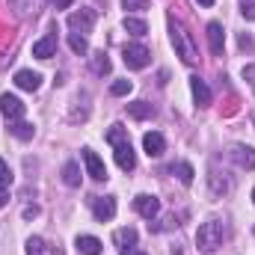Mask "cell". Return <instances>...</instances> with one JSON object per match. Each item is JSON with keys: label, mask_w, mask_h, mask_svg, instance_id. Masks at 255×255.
I'll return each mask as SVG.
<instances>
[{"label": "cell", "mask_w": 255, "mask_h": 255, "mask_svg": "<svg viewBox=\"0 0 255 255\" xmlns=\"http://www.w3.org/2000/svg\"><path fill=\"white\" fill-rule=\"evenodd\" d=\"M169 36H172V45H175V54L184 60L187 65H193L199 60V48H196V42H193V36L187 33V27L181 24V21H175V18H169Z\"/></svg>", "instance_id": "obj_1"}, {"label": "cell", "mask_w": 255, "mask_h": 255, "mask_svg": "<svg viewBox=\"0 0 255 255\" xmlns=\"http://www.w3.org/2000/svg\"><path fill=\"white\" fill-rule=\"evenodd\" d=\"M223 238H226L223 223L211 220V223H202V226H199V232H196V247H199L202 253H214L217 247H223Z\"/></svg>", "instance_id": "obj_2"}, {"label": "cell", "mask_w": 255, "mask_h": 255, "mask_svg": "<svg viewBox=\"0 0 255 255\" xmlns=\"http://www.w3.org/2000/svg\"><path fill=\"white\" fill-rule=\"evenodd\" d=\"M122 60H125V65L130 71H139V68H145V65L151 63V54H148L145 45H125Z\"/></svg>", "instance_id": "obj_3"}, {"label": "cell", "mask_w": 255, "mask_h": 255, "mask_svg": "<svg viewBox=\"0 0 255 255\" xmlns=\"http://www.w3.org/2000/svg\"><path fill=\"white\" fill-rule=\"evenodd\" d=\"M133 211H136L139 217H145V220H154V217L160 214V199H157V196H148V193H139V196L133 199Z\"/></svg>", "instance_id": "obj_4"}, {"label": "cell", "mask_w": 255, "mask_h": 255, "mask_svg": "<svg viewBox=\"0 0 255 255\" xmlns=\"http://www.w3.org/2000/svg\"><path fill=\"white\" fill-rule=\"evenodd\" d=\"M92 214H95V220L110 223L116 217V199L113 196H95L92 199Z\"/></svg>", "instance_id": "obj_5"}, {"label": "cell", "mask_w": 255, "mask_h": 255, "mask_svg": "<svg viewBox=\"0 0 255 255\" xmlns=\"http://www.w3.org/2000/svg\"><path fill=\"white\" fill-rule=\"evenodd\" d=\"M68 27L74 33H89L95 27V9H80V12H71L68 15Z\"/></svg>", "instance_id": "obj_6"}, {"label": "cell", "mask_w": 255, "mask_h": 255, "mask_svg": "<svg viewBox=\"0 0 255 255\" xmlns=\"http://www.w3.org/2000/svg\"><path fill=\"white\" fill-rule=\"evenodd\" d=\"M24 110H27V107H24V101H21V98H15V95H9V92L0 98V113H3L9 122H21Z\"/></svg>", "instance_id": "obj_7"}, {"label": "cell", "mask_w": 255, "mask_h": 255, "mask_svg": "<svg viewBox=\"0 0 255 255\" xmlns=\"http://www.w3.org/2000/svg\"><path fill=\"white\" fill-rule=\"evenodd\" d=\"M83 163H86V172H89L95 181H107V166H104V160H101L92 148H83Z\"/></svg>", "instance_id": "obj_8"}, {"label": "cell", "mask_w": 255, "mask_h": 255, "mask_svg": "<svg viewBox=\"0 0 255 255\" xmlns=\"http://www.w3.org/2000/svg\"><path fill=\"white\" fill-rule=\"evenodd\" d=\"M208 45H211V54H223V48H226V33H223V24L220 21H211L208 24Z\"/></svg>", "instance_id": "obj_9"}, {"label": "cell", "mask_w": 255, "mask_h": 255, "mask_svg": "<svg viewBox=\"0 0 255 255\" xmlns=\"http://www.w3.org/2000/svg\"><path fill=\"white\" fill-rule=\"evenodd\" d=\"M15 86L24 89V92H36V89L42 86V74H39V71H27V68H21V71L15 74Z\"/></svg>", "instance_id": "obj_10"}, {"label": "cell", "mask_w": 255, "mask_h": 255, "mask_svg": "<svg viewBox=\"0 0 255 255\" xmlns=\"http://www.w3.org/2000/svg\"><path fill=\"white\" fill-rule=\"evenodd\" d=\"M113 148H116V163H119V169L130 172V169L136 166V154H133V148H130V139H128V142H119V145H113Z\"/></svg>", "instance_id": "obj_11"}, {"label": "cell", "mask_w": 255, "mask_h": 255, "mask_svg": "<svg viewBox=\"0 0 255 255\" xmlns=\"http://www.w3.org/2000/svg\"><path fill=\"white\" fill-rule=\"evenodd\" d=\"M142 148H145V154H148V157H160V154L166 151V139H163L157 130H151V133H145V136H142Z\"/></svg>", "instance_id": "obj_12"}, {"label": "cell", "mask_w": 255, "mask_h": 255, "mask_svg": "<svg viewBox=\"0 0 255 255\" xmlns=\"http://www.w3.org/2000/svg\"><path fill=\"white\" fill-rule=\"evenodd\" d=\"M54 54H57V36L54 33H48L45 39H39L33 45V57H39V60H51Z\"/></svg>", "instance_id": "obj_13"}, {"label": "cell", "mask_w": 255, "mask_h": 255, "mask_svg": "<svg viewBox=\"0 0 255 255\" xmlns=\"http://www.w3.org/2000/svg\"><path fill=\"white\" fill-rule=\"evenodd\" d=\"M74 247H77L80 255H101L104 253V244H101L98 238H92V235H80V238L74 241Z\"/></svg>", "instance_id": "obj_14"}, {"label": "cell", "mask_w": 255, "mask_h": 255, "mask_svg": "<svg viewBox=\"0 0 255 255\" xmlns=\"http://www.w3.org/2000/svg\"><path fill=\"white\" fill-rule=\"evenodd\" d=\"M190 92H193V101L199 107H208L211 104V89H208V83L202 77H190Z\"/></svg>", "instance_id": "obj_15"}, {"label": "cell", "mask_w": 255, "mask_h": 255, "mask_svg": "<svg viewBox=\"0 0 255 255\" xmlns=\"http://www.w3.org/2000/svg\"><path fill=\"white\" fill-rule=\"evenodd\" d=\"M232 157L241 169H255V148H250V145H235Z\"/></svg>", "instance_id": "obj_16"}, {"label": "cell", "mask_w": 255, "mask_h": 255, "mask_svg": "<svg viewBox=\"0 0 255 255\" xmlns=\"http://www.w3.org/2000/svg\"><path fill=\"white\" fill-rule=\"evenodd\" d=\"M128 113L142 122V119H151V116H154V107H151L148 101H133V104H128Z\"/></svg>", "instance_id": "obj_17"}, {"label": "cell", "mask_w": 255, "mask_h": 255, "mask_svg": "<svg viewBox=\"0 0 255 255\" xmlns=\"http://www.w3.org/2000/svg\"><path fill=\"white\" fill-rule=\"evenodd\" d=\"M63 181L68 187H80V166H77L74 160H68L63 166Z\"/></svg>", "instance_id": "obj_18"}, {"label": "cell", "mask_w": 255, "mask_h": 255, "mask_svg": "<svg viewBox=\"0 0 255 255\" xmlns=\"http://www.w3.org/2000/svg\"><path fill=\"white\" fill-rule=\"evenodd\" d=\"M27 255H60V253H54L42 238H30L27 241Z\"/></svg>", "instance_id": "obj_19"}, {"label": "cell", "mask_w": 255, "mask_h": 255, "mask_svg": "<svg viewBox=\"0 0 255 255\" xmlns=\"http://www.w3.org/2000/svg\"><path fill=\"white\" fill-rule=\"evenodd\" d=\"M92 71L95 74H110V60H107L104 51H95L92 54Z\"/></svg>", "instance_id": "obj_20"}, {"label": "cell", "mask_w": 255, "mask_h": 255, "mask_svg": "<svg viewBox=\"0 0 255 255\" xmlns=\"http://www.w3.org/2000/svg\"><path fill=\"white\" fill-rule=\"evenodd\" d=\"M125 30L130 36H145L148 33V24L142 18H125Z\"/></svg>", "instance_id": "obj_21"}, {"label": "cell", "mask_w": 255, "mask_h": 255, "mask_svg": "<svg viewBox=\"0 0 255 255\" xmlns=\"http://www.w3.org/2000/svg\"><path fill=\"white\" fill-rule=\"evenodd\" d=\"M172 172L178 175V181H181V184H193V175H196V172H193L190 163H184V160H181L178 166H172Z\"/></svg>", "instance_id": "obj_22"}, {"label": "cell", "mask_w": 255, "mask_h": 255, "mask_svg": "<svg viewBox=\"0 0 255 255\" xmlns=\"http://www.w3.org/2000/svg\"><path fill=\"white\" fill-rule=\"evenodd\" d=\"M9 130H12V136H18V139H33V133H36V128L27 125V122H15Z\"/></svg>", "instance_id": "obj_23"}, {"label": "cell", "mask_w": 255, "mask_h": 255, "mask_svg": "<svg viewBox=\"0 0 255 255\" xmlns=\"http://www.w3.org/2000/svg\"><path fill=\"white\" fill-rule=\"evenodd\" d=\"M107 142H110V145H119V142H128V128H122V125H113L110 130H107Z\"/></svg>", "instance_id": "obj_24"}, {"label": "cell", "mask_w": 255, "mask_h": 255, "mask_svg": "<svg viewBox=\"0 0 255 255\" xmlns=\"http://www.w3.org/2000/svg\"><path fill=\"white\" fill-rule=\"evenodd\" d=\"M68 48H71L74 54H86V51H89V42H86L80 33H71V36H68Z\"/></svg>", "instance_id": "obj_25"}, {"label": "cell", "mask_w": 255, "mask_h": 255, "mask_svg": "<svg viewBox=\"0 0 255 255\" xmlns=\"http://www.w3.org/2000/svg\"><path fill=\"white\" fill-rule=\"evenodd\" d=\"M116 244L119 247H133L136 244V229H119L116 232Z\"/></svg>", "instance_id": "obj_26"}, {"label": "cell", "mask_w": 255, "mask_h": 255, "mask_svg": "<svg viewBox=\"0 0 255 255\" xmlns=\"http://www.w3.org/2000/svg\"><path fill=\"white\" fill-rule=\"evenodd\" d=\"M130 89H133V83H130V80H116V83L110 86V92H113V95H128Z\"/></svg>", "instance_id": "obj_27"}, {"label": "cell", "mask_w": 255, "mask_h": 255, "mask_svg": "<svg viewBox=\"0 0 255 255\" xmlns=\"http://www.w3.org/2000/svg\"><path fill=\"white\" fill-rule=\"evenodd\" d=\"M12 184V169L6 160H0V187H9Z\"/></svg>", "instance_id": "obj_28"}, {"label": "cell", "mask_w": 255, "mask_h": 255, "mask_svg": "<svg viewBox=\"0 0 255 255\" xmlns=\"http://www.w3.org/2000/svg\"><path fill=\"white\" fill-rule=\"evenodd\" d=\"M122 6L130 12H142V9H148V0H122Z\"/></svg>", "instance_id": "obj_29"}, {"label": "cell", "mask_w": 255, "mask_h": 255, "mask_svg": "<svg viewBox=\"0 0 255 255\" xmlns=\"http://www.w3.org/2000/svg\"><path fill=\"white\" fill-rule=\"evenodd\" d=\"M244 80L250 86H255V65H244Z\"/></svg>", "instance_id": "obj_30"}, {"label": "cell", "mask_w": 255, "mask_h": 255, "mask_svg": "<svg viewBox=\"0 0 255 255\" xmlns=\"http://www.w3.org/2000/svg\"><path fill=\"white\" fill-rule=\"evenodd\" d=\"M241 15H244V18H250V21H255V3H244Z\"/></svg>", "instance_id": "obj_31"}, {"label": "cell", "mask_w": 255, "mask_h": 255, "mask_svg": "<svg viewBox=\"0 0 255 255\" xmlns=\"http://www.w3.org/2000/svg\"><path fill=\"white\" fill-rule=\"evenodd\" d=\"M48 3H51V6H57V9H68L74 0H48Z\"/></svg>", "instance_id": "obj_32"}, {"label": "cell", "mask_w": 255, "mask_h": 255, "mask_svg": "<svg viewBox=\"0 0 255 255\" xmlns=\"http://www.w3.org/2000/svg\"><path fill=\"white\" fill-rule=\"evenodd\" d=\"M9 205V193H6V187H0V208H6Z\"/></svg>", "instance_id": "obj_33"}, {"label": "cell", "mask_w": 255, "mask_h": 255, "mask_svg": "<svg viewBox=\"0 0 255 255\" xmlns=\"http://www.w3.org/2000/svg\"><path fill=\"white\" fill-rule=\"evenodd\" d=\"M122 255H145V253H142V250H136V247H125Z\"/></svg>", "instance_id": "obj_34"}, {"label": "cell", "mask_w": 255, "mask_h": 255, "mask_svg": "<svg viewBox=\"0 0 255 255\" xmlns=\"http://www.w3.org/2000/svg\"><path fill=\"white\" fill-rule=\"evenodd\" d=\"M241 48H253V39L250 36H241Z\"/></svg>", "instance_id": "obj_35"}, {"label": "cell", "mask_w": 255, "mask_h": 255, "mask_svg": "<svg viewBox=\"0 0 255 255\" xmlns=\"http://www.w3.org/2000/svg\"><path fill=\"white\" fill-rule=\"evenodd\" d=\"M36 214H39V208H36V205H33V208H24V217H36Z\"/></svg>", "instance_id": "obj_36"}, {"label": "cell", "mask_w": 255, "mask_h": 255, "mask_svg": "<svg viewBox=\"0 0 255 255\" xmlns=\"http://www.w3.org/2000/svg\"><path fill=\"white\" fill-rule=\"evenodd\" d=\"M199 3H202V6H214V0H199Z\"/></svg>", "instance_id": "obj_37"}, {"label": "cell", "mask_w": 255, "mask_h": 255, "mask_svg": "<svg viewBox=\"0 0 255 255\" xmlns=\"http://www.w3.org/2000/svg\"><path fill=\"white\" fill-rule=\"evenodd\" d=\"M253 202H255V190H253Z\"/></svg>", "instance_id": "obj_38"}]
</instances>
